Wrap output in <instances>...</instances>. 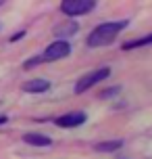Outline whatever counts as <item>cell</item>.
<instances>
[{
    "label": "cell",
    "mask_w": 152,
    "mask_h": 159,
    "mask_svg": "<svg viewBox=\"0 0 152 159\" xmlns=\"http://www.w3.org/2000/svg\"><path fill=\"white\" fill-rule=\"evenodd\" d=\"M127 19H121V21H106V23H100L96 25L92 32L88 34V38H86V44L90 48H98V46H106V44H111L112 40L117 38L125 27H127Z\"/></svg>",
    "instance_id": "6da1fadb"
},
{
    "label": "cell",
    "mask_w": 152,
    "mask_h": 159,
    "mask_svg": "<svg viewBox=\"0 0 152 159\" xmlns=\"http://www.w3.org/2000/svg\"><path fill=\"white\" fill-rule=\"evenodd\" d=\"M111 75V67H100L96 71H90L86 75H81L77 82H75V94H81V92H86L90 88H94L96 84L104 82V80Z\"/></svg>",
    "instance_id": "7a4b0ae2"
},
{
    "label": "cell",
    "mask_w": 152,
    "mask_h": 159,
    "mask_svg": "<svg viewBox=\"0 0 152 159\" xmlns=\"http://www.w3.org/2000/svg\"><path fill=\"white\" fill-rule=\"evenodd\" d=\"M69 55H71V44L67 40H54L52 44L46 46L44 55H42V61L50 63V61H58V59H65Z\"/></svg>",
    "instance_id": "3957f363"
},
{
    "label": "cell",
    "mask_w": 152,
    "mask_h": 159,
    "mask_svg": "<svg viewBox=\"0 0 152 159\" xmlns=\"http://www.w3.org/2000/svg\"><path fill=\"white\" fill-rule=\"evenodd\" d=\"M94 7H96L94 0H63V2H61V11L69 17L86 15L90 11H94Z\"/></svg>",
    "instance_id": "277c9868"
},
{
    "label": "cell",
    "mask_w": 152,
    "mask_h": 159,
    "mask_svg": "<svg viewBox=\"0 0 152 159\" xmlns=\"http://www.w3.org/2000/svg\"><path fill=\"white\" fill-rule=\"evenodd\" d=\"M54 124L58 128H77L81 124H86V113L83 111H71V113H65L61 117L54 119Z\"/></svg>",
    "instance_id": "5b68a950"
},
{
    "label": "cell",
    "mask_w": 152,
    "mask_h": 159,
    "mask_svg": "<svg viewBox=\"0 0 152 159\" xmlns=\"http://www.w3.org/2000/svg\"><path fill=\"white\" fill-rule=\"evenodd\" d=\"M21 90L27 92V94L46 92V90H50V82H48V80H42V78H33V80H27L23 86H21Z\"/></svg>",
    "instance_id": "8992f818"
},
{
    "label": "cell",
    "mask_w": 152,
    "mask_h": 159,
    "mask_svg": "<svg viewBox=\"0 0 152 159\" xmlns=\"http://www.w3.org/2000/svg\"><path fill=\"white\" fill-rule=\"evenodd\" d=\"M77 32H79V23L77 21H65V23H58L54 27V36L58 40H67Z\"/></svg>",
    "instance_id": "52a82bcc"
},
{
    "label": "cell",
    "mask_w": 152,
    "mask_h": 159,
    "mask_svg": "<svg viewBox=\"0 0 152 159\" xmlns=\"http://www.w3.org/2000/svg\"><path fill=\"white\" fill-rule=\"evenodd\" d=\"M23 143L32 144V147H50L52 144V138L46 134H38V132H27L23 136Z\"/></svg>",
    "instance_id": "ba28073f"
},
{
    "label": "cell",
    "mask_w": 152,
    "mask_h": 159,
    "mask_svg": "<svg viewBox=\"0 0 152 159\" xmlns=\"http://www.w3.org/2000/svg\"><path fill=\"white\" fill-rule=\"evenodd\" d=\"M121 147H123V140H104V143H96V144H94L96 151H104V153L119 151Z\"/></svg>",
    "instance_id": "9c48e42d"
},
{
    "label": "cell",
    "mask_w": 152,
    "mask_h": 159,
    "mask_svg": "<svg viewBox=\"0 0 152 159\" xmlns=\"http://www.w3.org/2000/svg\"><path fill=\"white\" fill-rule=\"evenodd\" d=\"M148 44H152V34H148V36H144V38H137V40H129V42L123 44V48H125V50H131V48L148 46Z\"/></svg>",
    "instance_id": "30bf717a"
},
{
    "label": "cell",
    "mask_w": 152,
    "mask_h": 159,
    "mask_svg": "<svg viewBox=\"0 0 152 159\" xmlns=\"http://www.w3.org/2000/svg\"><path fill=\"white\" fill-rule=\"evenodd\" d=\"M44 61H42V55H36V57H32V59H27L23 63V69H32V67H36V65H42Z\"/></svg>",
    "instance_id": "8fae6325"
},
{
    "label": "cell",
    "mask_w": 152,
    "mask_h": 159,
    "mask_svg": "<svg viewBox=\"0 0 152 159\" xmlns=\"http://www.w3.org/2000/svg\"><path fill=\"white\" fill-rule=\"evenodd\" d=\"M23 36H25V30H21V32L13 34V36H11V42H17V40H19V38H23Z\"/></svg>",
    "instance_id": "7c38bea8"
},
{
    "label": "cell",
    "mask_w": 152,
    "mask_h": 159,
    "mask_svg": "<svg viewBox=\"0 0 152 159\" xmlns=\"http://www.w3.org/2000/svg\"><path fill=\"white\" fill-rule=\"evenodd\" d=\"M8 119H6V115H0V124H6Z\"/></svg>",
    "instance_id": "4fadbf2b"
},
{
    "label": "cell",
    "mask_w": 152,
    "mask_h": 159,
    "mask_svg": "<svg viewBox=\"0 0 152 159\" xmlns=\"http://www.w3.org/2000/svg\"><path fill=\"white\" fill-rule=\"evenodd\" d=\"M2 4H4V2H2V0H0V7H2Z\"/></svg>",
    "instance_id": "5bb4252c"
}]
</instances>
